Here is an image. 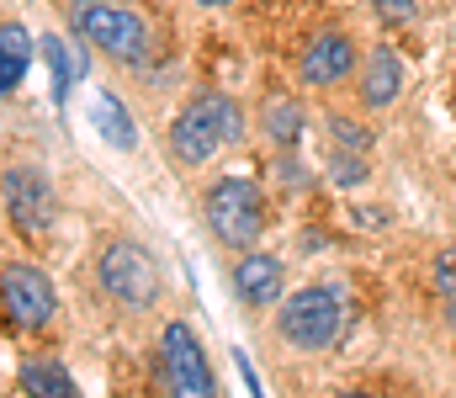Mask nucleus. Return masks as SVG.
<instances>
[{
	"instance_id": "1",
	"label": "nucleus",
	"mask_w": 456,
	"mask_h": 398,
	"mask_svg": "<svg viewBox=\"0 0 456 398\" xmlns=\"http://www.w3.org/2000/svg\"><path fill=\"white\" fill-rule=\"evenodd\" d=\"M233 138H244V112H239V102L233 96H218V91H202V96H191L181 112H175V123H170V154L181 159V165H208L224 143Z\"/></svg>"
},
{
	"instance_id": "20",
	"label": "nucleus",
	"mask_w": 456,
	"mask_h": 398,
	"mask_svg": "<svg viewBox=\"0 0 456 398\" xmlns=\"http://www.w3.org/2000/svg\"><path fill=\"white\" fill-rule=\"evenodd\" d=\"M197 5H208V11H218V5H228V0H197Z\"/></svg>"
},
{
	"instance_id": "19",
	"label": "nucleus",
	"mask_w": 456,
	"mask_h": 398,
	"mask_svg": "<svg viewBox=\"0 0 456 398\" xmlns=\"http://www.w3.org/2000/svg\"><path fill=\"white\" fill-rule=\"evenodd\" d=\"M436 292H441V297H456V250H446V256L436 261Z\"/></svg>"
},
{
	"instance_id": "7",
	"label": "nucleus",
	"mask_w": 456,
	"mask_h": 398,
	"mask_svg": "<svg viewBox=\"0 0 456 398\" xmlns=\"http://www.w3.org/2000/svg\"><path fill=\"white\" fill-rule=\"evenodd\" d=\"M0 297H5V319H11L16 329H43V324L53 319V308H59V292H53L48 271L21 265V261L5 265V276H0Z\"/></svg>"
},
{
	"instance_id": "17",
	"label": "nucleus",
	"mask_w": 456,
	"mask_h": 398,
	"mask_svg": "<svg viewBox=\"0 0 456 398\" xmlns=\"http://www.w3.org/2000/svg\"><path fill=\"white\" fill-rule=\"evenodd\" d=\"M330 138H335V154H350V159H361L371 149V133L350 118H330Z\"/></svg>"
},
{
	"instance_id": "18",
	"label": "nucleus",
	"mask_w": 456,
	"mask_h": 398,
	"mask_svg": "<svg viewBox=\"0 0 456 398\" xmlns=\"http://www.w3.org/2000/svg\"><path fill=\"white\" fill-rule=\"evenodd\" d=\"M371 11L387 21V27H409L419 16V0H371Z\"/></svg>"
},
{
	"instance_id": "6",
	"label": "nucleus",
	"mask_w": 456,
	"mask_h": 398,
	"mask_svg": "<svg viewBox=\"0 0 456 398\" xmlns=\"http://www.w3.org/2000/svg\"><path fill=\"white\" fill-rule=\"evenodd\" d=\"M96 276H102L107 297H117L122 308H149V303L159 297V265H154V256H149L143 245H133V240L107 245Z\"/></svg>"
},
{
	"instance_id": "22",
	"label": "nucleus",
	"mask_w": 456,
	"mask_h": 398,
	"mask_svg": "<svg viewBox=\"0 0 456 398\" xmlns=\"http://www.w3.org/2000/svg\"><path fill=\"white\" fill-rule=\"evenodd\" d=\"M340 398H371V394H340Z\"/></svg>"
},
{
	"instance_id": "10",
	"label": "nucleus",
	"mask_w": 456,
	"mask_h": 398,
	"mask_svg": "<svg viewBox=\"0 0 456 398\" xmlns=\"http://www.w3.org/2000/svg\"><path fill=\"white\" fill-rule=\"evenodd\" d=\"M403 96V59L393 48H371L366 64H361V107L366 112H382Z\"/></svg>"
},
{
	"instance_id": "21",
	"label": "nucleus",
	"mask_w": 456,
	"mask_h": 398,
	"mask_svg": "<svg viewBox=\"0 0 456 398\" xmlns=\"http://www.w3.org/2000/svg\"><path fill=\"white\" fill-rule=\"evenodd\" d=\"M446 313H452V324H456V297H446Z\"/></svg>"
},
{
	"instance_id": "16",
	"label": "nucleus",
	"mask_w": 456,
	"mask_h": 398,
	"mask_svg": "<svg viewBox=\"0 0 456 398\" xmlns=\"http://www.w3.org/2000/svg\"><path fill=\"white\" fill-rule=\"evenodd\" d=\"M43 59H48V69H53V96L64 102L69 85H75V59H69L64 37H43Z\"/></svg>"
},
{
	"instance_id": "2",
	"label": "nucleus",
	"mask_w": 456,
	"mask_h": 398,
	"mask_svg": "<svg viewBox=\"0 0 456 398\" xmlns=\"http://www.w3.org/2000/svg\"><path fill=\"white\" fill-rule=\"evenodd\" d=\"M202 213H208V229L224 240L228 250H249V245L260 240V229H265V197H260V186L244 181V175H224V181L208 191Z\"/></svg>"
},
{
	"instance_id": "3",
	"label": "nucleus",
	"mask_w": 456,
	"mask_h": 398,
	"mask_svg": "<svg viewBox=\"0 0 456 398\" xmlns=\"http://www.w3.org/2000/svg\"><path fill=\"white\" fill-rule=\"evenodd\" d=\"M340 324H345V308H340V292L335 287H303L276 313L281 340L297 345V351H330L340 340Z\"/></svg>"
},
{
	"instance_id": "13",
	"label": "nucleus",
	"mask_w": 456,
	"mask_h": 398,
	"mask_svg": "<svg viewBox=\"0 0 456 398\" xmlns=\"http://www.w3.org/2000/svg\"><path fill=\"white\" fill-rule=\"evenodd\" d=\"M27 59H32V43H27V27L21 21H0V91L11 96L27 75Z\"/></svg>"
},
{
	"instance_id": "11",
	"label": "nucleus",
	"mask_w": 456,
	"mask_h": 398,
	"mask_svg": "<svg viewBox=\"0 0 456 398\" xmlns=\"http://www.w3.org/2000/svg\"><path fill=\"white\" fill-rule=\"evenodd\" d=\"M233 292H239V303H249V308H276V297H281V261L249 250L244 261L233 265Z\"/></svg>"
},
{
	"instance_id": "5",
	"label": "nucleus",
	"mask_w": 456,
	"mask_h": 398,
	"mask_svg": "<svg viewBox=\"0 0 456 398\" xmlns=\"http://www.w3.org/2000/svg\"><path fill=\"white\" fill-rule=\"evenodd\" d=\"M75 27L91 48H102L107 59L122 64H143V48H149V27L138 11L112 5V0H96V5H75Z\"/></svg>"
},
{
	"instance_id": "4",
	"label": "nucleus",
	"mask_w": 456,
	"mask_h": 398,
	"mask_svg": "<svg viewBox=\"0 0 456 398\" xmlns=\"http://www.w3.org/2000/svg\"><path fill=\"white\" fill-rule=\"evenodd\" d=\"M159 378H165L170 398H218L208 351H202V340L191 335L186 319H170L165 335H159Z\"/></svg>"
},
{
	"instance_id": "14",
	"label": "nucleus",
	"mask_w": 456,
	"mask_h": 398,
	"mask_svg": "<svg viewBox=\"0 0 456 398\" xmlns=\"http://www.w3.org/2000/svg\"><path fill=\"white\" fill-rule=\"evenodd\" d=\"M16 383H21L27 398H80L75 383H69V372H64L59 361H21Z\"/></svg>"
},
{
	"instance_id": "9",
	"label": "nucleus",
	"mask_w": 456,
	"mask_h": 398,
	"mask_svg": "<svg viewBox=\"0 0 456 398\" xmlns=\"http://www.w3.org/2000/svg\"><path fill=\"white\" fill-rule=\"evenodd\" d=\"M350 69H355V43H350L345 32H319V37H308V48H303V59H297L303 85H340Z\"/></svg>"
},
{
	"instance_id": "8",
	"label": "nucleus",
	"mask_w": 456,
	"mask_h": 398,
	"mask_svg": "<svg viewBox=\"0 0 456 398\" xmlns=\"http://www.w3.org/2000/svg\"><path fill=\"white\" fill-rule=\"evenodd\" d=\"M5 213H11V223L21 229V234H32V240H43L48 229H53V218H59V202H53V186L37 175V170H5Z\"/></svg>"
},
{
	"instance_id": "12",
	"label": "nucleus",
	"mask_w": 456,
	"mask_h": 398,
	"mask_svg": "<svg viewBox=\"0 0 456 398\" xmlns=\"http://www.w3.org/2000/svg\"><path fill=\"white\" fill-rule=\"evenodd\" d=\"M91 123H96V133L112 143L117 154H133L138 149V128H133V118H127V107L117 102V96H96V107H91Z\"/></svg>"
},
{
	"instance_id": "15",
	"label": "nucleus",
	"mask_w": 456,
	"mask_h": 398,
	"mask_svg": "<svg viewBox=\"0 0 456 398\" xmlns=\"http://www.w3.org/2000/svg\"><path fill=\"white\" fill-rule=\"evenodd\" d=\"M260 128H265V138H271V143L292 149V143L303 138V128H308V112H303L292 96H276V102H265V118H260Z\"/></svg>"
}]
</instances>
